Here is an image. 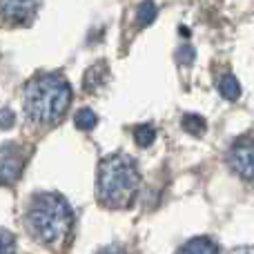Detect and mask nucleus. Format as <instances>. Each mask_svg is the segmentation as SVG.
<instances>
[{
    "label": "nucleus",
    "instance_id": "obj_1",
    "mask_svg": "<svg viewBox=\"0 0 254 254\" xmlns=\"http://www.w3.org/2000/svg\"><path fill=\"white\" fill-rule=\"evenodd\" d=\"M71 103V87L63 76L45 74L25 89V112L38 125H54L65 116Z\"/></svg>",
    "mask_w": 254,
    "mask_h": 254
},
{
    "label": "nucleus",
    "instance_id": "obj_2",
    "mask_svg": "<svg viewBox=\"0 0 254 254\" xmlns=\"http://www.w3.org/2000/svg\"><path fill=\"white\" fill-rule=\"evenodd\" d=\"M27 228L45 246H61L71 230V210L58 194L45 192L31 198L27 210Z\"/></svg>",
    "mask_w": 254,
    "mask_h": 254
},
{
    "label": "nucleus",
    "instance_id": "obj_3",
    "mask_svg": "<svg viewBox=\"0 0 254 254\" xmlns=\"http://www.w3.org/2000/svg\"><path fill=\"white\" fill-rule=\"evenodd\" d=\"M138 183L134 158L112 154L98 167V201L107 207H127L138 192Z\"/></svg>",
    "mask_w": 254,
    "mask_h": 254
},
{
    "label": "nucleus",
    "instance_id": "obj_4",
    "mask_svg": "<svg viewBox=\"0 0 254 254\" xmlns=\"http://www.w3.org/2000/svg\"><path fill=\"white\" fill-rule=\"evenodd\" d=\"M230 165L239 176L254 181V136H243L232 145Z\"/></svg>",
    "mask_w": 254,
    "mask_h": 254
},
{
    "label": "nucleus",
    "instance_id": "obj_5",
    "mask_svg": "<svg viewBox=\"0 0 254 254\" xmlns=\"http://www.w3.org/2000/svg\"><path fill=\"white\" fill-rule=\"evenodd\" d=\"M43 0H2V18L9 25H29Z\"/></svg>",
    "mask_w": 254,
    "mask_h": 254
},
{
    "label": "nucleus",
    "instance_id": "obj_6",
    "mask_svg": "<svg viewBox=\"0 0 254 254\" xmlns=\"http://www.w3.org/2000/svg\"><path fill=\"white\" fill-rule=\"evenodd\" d=\"M25 152L16 145H4L2 147V181L4 185L13 183V181L20 176L22 167H25Z\"/></svg>",
    "mask_w": 254,
    "mask_h": 254
},
{
    "label": "nucleus",
    "instance_id": "obj_7",
    "mask_svg": "<svg viewBox=\"0 0 254 254\" xmlns=\"http://www.w3.org/2000/svg\"><path fill=\"white\" fill-rule=\"evenodd\" d=\"M179 254H219L216 246L207 239H194V241L185 243Z\"/></svg>",
    "mask_w": 254,
    "mask_h": 254
},
{
    "label": "nucleus",
    "instance_id": "obj_8",
    "mask_svg": "<svg viewBox=\"0 0 254 254\" xmlns=\"http://www.w3.org/2000/svg\"><path fill=\"white\" fill-rule=\"evenodd\" d=\"M219 92H221V96L228 98V101H239V96H241V85H239V80L234 78L232 74H225L219 83Z\"/></svg>",
    "mask_w": 254,
    "mask_h": 254
},
{
    "label": "nucleus",
    "instance_id": "obj_9",
    "mask_svg": "<svg viewBox=\"0 0 254 254\" xmlns=\"http://www.w3.org/2000/svg\"><path fill=\"white\" fill-rule=\"evenodd\" d=\"M156 13H158L156 4L152 0H143L138 4V9H136V22H138V27H149L154 22V18H156Z\"/></svg>",
    "mask_w": 254,
    "mask_h": 254
},
{
    "label": "nucleus",
    "instance_id": "obj_10",
    "mask_svg": "<svg viewBox=\"0 0 254 254\" xmlns=\"http://www.w3.org/2000/svg\"><path fill=\"white\" fill-rule=\"evenodd\" d=\"M181 125H183V129L188 131V134H192V136H203L205 134V129H207L205 119L198 116V114H185Z\"/></svg>",
    "mask_w": 254,
    "mask_h": 254
},
{
    "label": "nucleus",
    "instance_id": "obj_11",
    "mask_svg": "<svg viewBox=\"0 0 254 254\" xmlns=\"http://www.w3.org/2000/svg\"><path fill=\"white\" fill-rule=\"evenodd\" d=\"M74 123L78 129H94L98 123V119H96V114H94L92 110H78L76 112V116H74Z\"/></svg>",
    "mask_w": 254,
    "mask_h": 254
},
{
    "label": "nucleus",
    "instance_id": "obj_12",
    "mask_svg": "<svg viewBox=\"0 0 254 254\" xmlns=\"http://www.w3.org/2000/svg\"><path fill=\"white\" fill-rule=\"evenodd\" d=\"M134 138L140 147H149L154 143V138H156V129L152 125H138L134 129Z\"/></svg>",
    "mask_w": 254,
    "mask_h": 254
},
{
    "label": "nucleus",
    "instance_id": "obj_13",
    "mask_svg": "<svg viewBox=\"0 0 254 254\" xmlns=\"http://www.w3.org/2000/svg\"><path fill=\"white\" fill-rule=\"evenodd\" d=\"M194 58H196V52H194L192 45H181V47L176 49V61H179V65L190 67L194 63Z\"/></svg>",
    "mask_w": 254,
    "mask_h": 254
},
{
    "label": "nucleus",
    "instance_id": "obj_14",
    "mask_svg": "<svg viewBox=\"0 0 254 254\" xmlns=\"http://www.w3.org/2000/svg\"><path fill=\"white\" fill-rule=\"evenodd\" d=\"M2 254H16V241L7 230H2Z\"/></svg>",
    "mask_w": 254,
    "mask_h": 254
},
{
    "label": "nucleus",
    "instance_id": "obj_15",
    "mask_svg": "<svg viewBox=\"0 0 254 254\" xmlns=\"http://www.w3.org/2000/svg\"><path fill=\"white\" fill-rule=\"evenodd\" d=\"M98 254H127V250L121 246H110V248H103Z\"/></svg>",
    "mask_w": 254,
    "mask_h": 254
},
{
    "label": "nucleus",
    "instance_id": "obj_16",
    "mask_svg": "<svg viewBox=\"0 0 254 254\" xmlns=\"http://www.w3.org/2000/svg\"><path fill=\"white\" fill-rule=\"evenodd\" d=\"M11 121H13L11 112H9V110H2V129H9V127H11Z\"/></svg>",
    "mask_w": 254,
    "mask_h": 254
}]
</instances>
